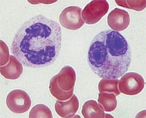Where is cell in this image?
Masks as SVG:
<instances>
[{
    "instance_id": "cell-1",
    "label": "cell",
    "mask_w": 146,
    "mask_h": 118,
    "mask_svg": "<svg viewBox=\"0 0 146 118\" xmlns=\"http://www.w3.org/2000/svg\"><path fill=\"white\" fill-rule=\"evenodd\" d=\"M62 40L60 24L43 15H37L19 28L11 51L25 66L42 68L51 65L56 60Z\"/></svg>"
},
{
    "instance_id": "cell-2",
    "label": "cell",
    "mask_w": 146,
    "mask_h": 118,
    "mask_svg": "<svg viewBox=\"0 0 146 118\" xmlns=\"http://www.w3.org/2000/svg\"><path fill=\"white\" fill-rule=\"evenodd\" d=\"M131 59L128 42L113 30L103 31L96 36L88 51L89 65L100 78H120L128 71Z\"/></svg>"
},
{
    "instance_id": "cell-3",
    "label": "cell",
    "mask_w": 146,
    "mask_h": 118,
    "mask_svg": "<svg viewBox=\"0 0 146 118\" xmlns=\"http://www.w3.org/2000/svg\"><path fill=\"white\" fill-rule=\"evenodd\" d=\"M76 81L75 70L72 67L66 66L58 74L51 78L49 90L52 96L57 100L66 101L73 96Z\"/></svg>"
},
{
    "instance_id": "cell-4",
    "label": "cell",
    "mask_w": 146,
    "mask_h": 118,
    "mask_svg": "<svg viewBox=\"0 0 146 118\" xmlns=\"http://www.w3.org/2000/svg\"><path fill=\"white\" fill-rule=\"evenodd\" d=\"M144 86L145 81L143 77L134 72L125 74L118 84L120 92L129 96L137 95L143 90Z\"/></svg>"
},
{
    "instance_id": "cell-5",
    "label": "cell",
    "mask_w": 146,
    "mask_h": 118,
    "mask_svg": "<svg viewBox=\"0 0 146 118\" xmlns=\"http://www.w3.org/2000/svg\"><path fill=\"white\" fill-rule=\"evenodd\" d=\"M6 104L11 111L16 114H22L29 109L31 100L25 91L15 90L10 92L7 96Z\"/></svg>"
},
{
    "instance_id": "cell-6",
    "label": "cell",
    "mask_w": 146,
    "mask_h": 118,
    "mask_svg": "<svg viewBox=\"0 0 146 118\" xmlns=\"http://www.w3.org/2000/svg\"><path fill=\"white\" fill-rule=\"evenodd\" d=\"M62 26L68 30H76L84 24L82 10L80 7L70 6L64 9L59 17Z\"/></svg>"
},
{
    "instance_id": "cell-7",
    "label": "cell",
    "mask_w": 146,
    "mask_h": 118,
    "mask_svg": "<svg viewBox=\"0 0 146 118\" xmlns=\"http://www.w3.org/2000/svg\"><path fill=\"white\" fill-rule=\"evenodd\" d=\"M109 9L107 1H93L88 3L82 11V17L87 24L98 22Z\"/></svg>"
},
{
    "instance_id": "cell-8",
    "label": "cell",
    "mask_w": 146,
    "mask_h": 118,
    "mask_svg": "<svg viewBox=\"0 0 146 118\" xmlns=\"http://www.w3.org/2000/svg\"><path fill=\"white\" fill-rule=\"evenodd\" d=\"M109 26L113 31L121 32L126 30L130 23L129 13L126 10L115 8L110 12L107 17Z\"/></svg>"
},
{
    "instance_id": "cell-9",
    "label": "cell",
    "mask_w": 146,
    "mask_h": 118,
    "mask_svg": "<svg viewBox=\"0 0 146 118\" xmlns=\"http://www.w3.org/2000/svg\"><path fill=\"white\" fill-rule=\"evenodd\" d=\"M79 101L76 95L73 96L66 101H56L55 108L56 113L62 118H72L78 111Z\"/></svg>"
},
{
    "instance_id": "cell-10",
    "label": "cell",
    "mask_w": 146,
    "mask_h": 118,
    "mask_svg": "<svg viewBox=\"0 0 146 118\" xmlns=\"http://www.w3.org/2000/svg\"><path fill=\"white\" fill-rule=\"evenodd\" d=\"M0 71L2 76L9 80H16L23 72L22 63L16 57L11 55L7 65L1 66Z\"/></svg>"
},
{
    "instance_id": "cell-11",
    "label": "cell",
    "mask_w": 146,
    "mask_h": 118,
    "mask_svg": "<svg viewBox=\"0 0 146 118\" xmlns=\"http://www.w3.org/2000/svg\"><path fill=\"white\" fill-rule=\"evenodd\" d=\"M82 113L85 118H113V116L105 113L95 100L86 102L82 106Z\"/></svg>"
},
{
    "instance_id": "cell-12",
    "label": "cell",
    "mask_w": 146,
    "mask_h": 118,
    "mask_svg": "<svg viewBox=\"0 0 146 118\" xmlns=\"http://www.w3.org/2000/svg\"><path fill=\"white\" fill-rule=\"evenodd\" d=\"M98 101L100 107L107 112L114 111L117 105L116 96L111 93H99Z\"/></svg>"
},
{
    "instance_id": "cell-13",
    "label": "cell",
    "mask_w": 146,
    "mask_h": 118,
    "mask_svg": "<svg viewBox=\"0 0 146 118\" xmlns=\"http://www.w3.org/2000/svg\"><path fill=\"white\" fill-rule=\"evenodd\" d=\"M118 79L103 78L98 83V90L100 93H108L113 94L116 96L120 94L118 84Z\"/></svg>"
},
{
    "instance_id": "cell-14",
    "label": "cell",
    "mask_w": 146,
    "mask_h": 118,
    "mask_svg": "<svg viewBox=\"0 0 146 118\" xmlns=\"http://www.w3.org/2000/svg\"><path fill=\"white\" fill-rule=\"evenodd\" d=\"M29 118H52L51 111L48 107L43 104H38L32 108L29 115Z\"/></svg>"
},
{
    "instance_id": "cell-15",
    "label": "cell",
    "mask_w": 146,
    "mask_h": 118,
    "mask_svg": "<svg viewBox=\"0 0 146 118\" xmlns=\"http://www.w3.org/2000/svg\"><path fill=\"white\" fill-rule=\"evenodd\" d=\"M115 2L118 6L137 11H142L146 7V1H115Z\"/></svg>"
},
{
    "instance_id": "cell-16",
    "label": "cell",
    "mask_w": 146,
    "mask_h": 118,
    "mask_svg": "<svg viewBox=\"0 0 146 118\" xmlns=\"http://www.w3.org/2000/svg\"><path fill=\"white\" fill-rule=\"evenodd\" d=\"M10 56L7 45L3 40H1V66H5L9 62Z\"/></svg>"
},
{
    "instance_id": "cell-17",
    "label": "cell",
    "mask_w": 146,
    "mask_h": 118,
    "mask_svg": "<svg viewBox=\"0 0 146 118\" xmlns=\"http://www.w3.org/2000/svg\"><path fill=\"white\" fill-rule=\"evenodd\" d=\"M30 3L32 4H37V3H44L45 4H49V3H52L56 2V1H28Z\"/></svg>"
}]
</instances>
